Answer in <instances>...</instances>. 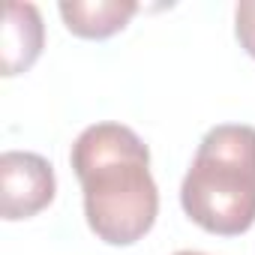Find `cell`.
Returning a JSON list of instances; mask_svg holds the SVG:
<instances>
[{
    "label": "cell",
    "mask_w": 255,
    "mask_h": 255,
    "mask_svg": "<svg viewBox=\"0 0 255 255\" xmlns=\"http://www.w3.org/2000/svg\"><path fill=\"white\" fill-rule=\"evenodd\" d=\"M234 33L240 48L255 57V0H240L234 6Z\"/></svg>",
    "instance_id": "obj_6"
},
{
    "label": "cell",
    "mask_w": 255,
    "mask_h": 255,
    "mask_svg": "<svg viewBox=\"0 0 255 255\" xmlns=\"http://www.w3.org/2000/svg\"><path fill=\"white\" fill-rule=\"evenodd\" d=\"M72 171L90 231L108 246H132L156 222L159 189L147 144L123 123H93L72 141Z\"/></svg>",
    "instance_id": "obj_1"
},
{
    "label": "cell",
    "mask_w": 255,
    "mask_h": 255,
    "mask_svg": "<svg viewBox=\"0 0 255 255\" xmlns=\"http://www.w3.org/2000/svg\"><path fill=\"white\" fill-rule=\"evenodd\" d=\"M174 255H204V252H192V249H180V252H174Z\"/></svg>",
    "instance_id": "obj_7"
},
{
    "label": "cell",
    "mask_w": 255,
    "mask_h": 255,
    "mask_svg": "<svg viewBox=\"0 0 255 255\" xmlns=\"http://www.w3.org/2000/svg\"><path fill=\"white\" fill-rule=\"evenodd\" d=\"M69 33L81 39H108L138 12L132 0H63L57 6Z\"/></svg>",
    "instance_id": "obj_5"
},
{
    "label": "cell",
    "mask_w": 255,
    "mask_h": 255,
    "mask_svg": "<svg viewBox=\"0 0 255 255\" xmlns=\"http://www.w3.org/2000/svg\"><path fill=\"white\" fill-rule=\"evenodd\" d=\"M57 177L45 156L6 150L0 156V213L6 222L30 219L54 201Z\"/></svg>",
    "instance_id": "obj_3"
},
{
    "label": "cell",
    "mask_w": 255,
    "mask_h": 255,
    "mask_svg": "<svg viewBox=\"0 0 255 255\" xmlns=\"http://www.w3.org/2000/svg\"><path fill=\"white\" fill-rule=\"evenodd\" d=\"M45 24L33 3H9L3 15V39H0V69L6 78L27 72L42 54Z\"/></svg>",
    "instance_id": "obj_4"
},
{
    "label": "cell",
    "mask_w": 255,
    "mask_h": 255,
    "mask_svg": "<svg viewBox=\"0 0 255 255\" xmlns=\"http://www.w3.org/2000/svg\"><path fill=\"white\" fill-rule=\"evenodd\" d=\"M186 216L219 237L255 225V126L219 123L204 132L180 183Z\"/></svg>",
    "instance_id": "obj_2"
}]
</instances>
